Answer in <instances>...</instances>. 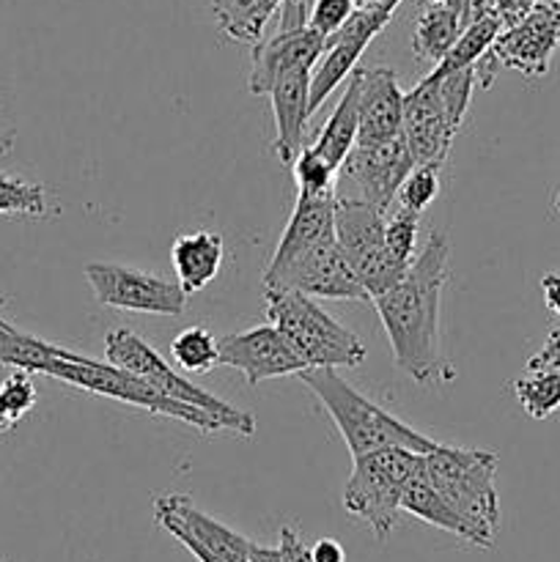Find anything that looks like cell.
Wrapping results in <instances>:
<instances>
[{
	"label": "cell",
	"mask_w": 560,
	"mask_h": 562,
	"mask_svg": "<svg viewBox=\"0 0 560 562\" xmlns=\"http://www.w3.org/2000/svg\"><path fill=\"white\" fill-rule=\"evenodd\" d=\"M478 3L492 9L494 14L503 20V27H505V25H514L516 20H522V16L527 14V11L536 9L538 3H547V0H478Z\"/></svg>",
	"instance_id": "35"
},
{
	"label": "cell",
	"mask_w": 560,
	"mask_h": 562,
	"mask_svg": "<svg viewBox=\"0 0 560 562\" xmlns=\"http://www.w3.org/2000/svg\"><path fill=\"white\" fill-rule=\"evenodd\" d=\"M355 0H313L307 5V25L324 38L333 36L335 31L346 25L351 14H355Z\"/></svg>",
	"instance_id": "34"
},
{
	"label": "cell",
	"mask_w": 560,
	"mask_h": 562,
	"mask_svg": "<svg viewBox=\"0 0 560 562\" xmlns=\"http://www.w3.org/2000/svg\"><path fill=\"white\" fill-rule=\"evenodd\" d=\"M448 258L450 241L437 231L404 278L371 300L388 333L395 366L417 384H439L456 376L439 349V305L448 283Z\"/></svg>",
	"instance_id": "1"
},
{
	"label": "cell",
	"mask_w": 560,
	"mask_h": 562,
	"mask_svg": "<svg viewBox=\"0 0 560 562\" xmlns=\"http://www.w3.org/2000/svg\"><path fill=\"white\" fill-rule=\"evenodd\" d=\"M464 20L456 9L448 3H432L415 22V33H412V53L426 64L437 66L439 60L448 55L459 38Z\"/></svg>",
	"instance_id": "25"
},
{
	"label": "cell",
	"mask_w": 560,
	"mask_h": 562,
	"mask_svg": "<svg viewBox=\"0 0 560 562\" xmlns=\"http://www.w3.org/2000/svg\"><path fill=\"white\" fill-rule=\"evenodd\" d=\"M324 53V36L307 25V0H283L280 27L272 38L253 44V66L247 88L253 97H267L280 71L307 66L313 69Z\"/></svg>",
	"instance_id": "10"
},
{
	"label": "cell",
	"mask_w": 560,
	"mask_h": 562,
	"mask_svg": "<svg viewBox=\"0 0 560 562\" xmlns=\"http://www.w3.org/2000/svg\"><path fill=\"white\" fill-rule=\"evenodd\" d=\"M552 3H558V5H560V0H552Z\"/></svg>",
	"instance_id": "45"
},
{
	"label": "cell",
	"mask_w": 560,
	"mask_h": 562,
	"mask_svg": "<svg viewBox=\"0 0 560 562\" xmlns=\"http://www.w3.org/2000/svg\"><path fill=\"white\" fill-rule=\"evenodd\" d=\"M104 357H108V362H113V366L141 376L143 382L152 384L154 390H159V393L168 395V398L184 401V404L198 406V409L220 415L231 426V434L253 437V431H256L253 415H247V412L225 404L217 395L206 393L203 387H195L192 382H187L184 376H179V373H176L173 368H170L168 362L141 338V335L132 333V329L119 327L113 329V333H108V338H104Z\"/></svg>",
	"instance_id": "8"
},
{
	"label": "cell",
	"mask_w": 560,
	"mask_h": 562,
	"mask_svg": "<svg viewBox=\"0 0 560 562\" xmlns=\"http://www.w3.org/2000/svg\"><path fill=\"white\" fill-rule=\"evenodd\" d=\"M357 130H360V77H357L355 66V71L346 77L344 97L338 99L335 110L329 113L327 124H324L322 135L313 143V148L338 170L346 154H349L351 146L357 143Z\"/></svg>",
	"instance_id": "22"
},
{
	"label": "cell",
	"mask_w": 560,
	"mask_h": 562,
	"mask_svg": "<svg viewBox=\"0 0 560 562\" xmlns=\"http://www.w3.org/2000/svg\"><path fill=\"white\" fill-rule=\"evenodd\" d=\"M291 173H294L296 190L311 192V195H327L335 192V176L338 170L316 151V148H302L296 159L291 162Z\"/></svg>",
	"instance_id": "31"
},
{
	"label": "cell",
	"mask_w": 560,
	"mask_h": 562,
	"mask_svg": "<svg viewBox=\"0 0 560 562\" xmlns=\"http://www.w3.org/2000/svg\"><path fill=\"white\" fill-rule=\"evenodd\" d=\"M173 272L187 294H198L217 278L225 258L223 236L214 231H192V234L176 236L170 247Z\"/></svg>",
	"instance_id": "21"
},
{
	"label": "cell",
	"mask_w": 560,
	"mask_h": 562,
	"mask_svg": "<svg viewBox=\"0 0 560 562\" xmlns=\"http://www.w3.org/2000/svg\"><path fill=\"white\" fill-rule=\"evenodd\" d=\"M344 488V508L371 527L373 538L384 541L401 514L406 486L423 470V456L406 448H384L357 456Z\"/></svg>",
	"instance_id": "6"
},
{
	"label": "cell",
	"mask_w": 560,
	"mask_h": 562,
	"mask_svg": "<svg viewBox=\"0 0 560 562\" xmlns=\"http://www.w3.org/2000/svg\"><path fill=\"white\" fill-rule=\"evenodd\" d=\"M267 318L305 368H357L366 346L351 329L335 322L313 296L296 291H264Z\"/></svg>",
	"instance_id": "5"
},
{
	"label": "cell",
	"mask_w": 560,
	"mask_h": 562,
	"mask_svg": "<svg viewBox=\"0 0 560 562\" xmlns=\"http://www.w3.org/2000/svg\"><path fill=\"white\" fill-rule=\"evenodd\" d=\"M154 519H157L163 530L187 532L192 541L201 543L214 558L225 562H250L247 552H250L253 541H247V538H242L231 527L220 525L217 519L198 510L192 499L184 497V494H165V497H159L154 503Z\"/></svg>",
	"instance_id": "17"
},
{
	"label": "cell",
	"mask_w": 560,
	"mask_h": 562,
	"mask_svg": "<svg viewBox=\"0 0 560 562\" xmlns=\"http://www.w3.org/2000/svg\"><path fill=\"white\" fill-rule=\"evenodd\" d=\"M401 0H379L373 5L355 9V14L346 20L340 31L324 38V53L316 60L311 75V113H316L324 104V99L355 71L357 60L362 58L368 44L384 31V25L393 20Z\"/></svg>",
	"instance_id": "12"
},
{
	"label": "cell",
	"mask_w": 560,
	"mask_h": 562,
	"mask_svg": "<svg viewBox=\"0 0 560 562\" xmlns=\"http://www.w3.org/2000/svg\"><path fill=\"white\" fill-rule=\"evenodd\" d=\"M264 291H296V294L313 296V300H371L368 291L360 285V280L355 278L349 263H346L335 234L318 241L313 250L296 258L280 274L264 280Z\"/></svg>",
	"instance_id": "14"
},
{
	"label": "cell",
	"mask_w": 560,
	"mask_h": 562,
	"mask_svg": "<svg viewBox=\"0 0 560 562\" xmlns=\"http://www.w3.org/2000/svg\"><path fill=\"white\" fill-rule=\"evenodd\" d=\"M47 192L42 184L0 176V214H22V217H44L47 214Z\"/></svg>",
	"instance_id": "29"
},
{
	"label": "cell",
	"mask_w": 560,
	"mask_h": 562,
	"mask_svg": "<svg viewBox=\"0 0 560 562\" xmlns=\"http://www.w3.org/2000/svg\"><path fill=\"white\" fill-rule=\"evenodd\" d=\"M384 214L388 212H379L377 206L360 201V198H335V239H338L346 263L371 300L382 291L393 289L410 269L401 267L390 256L388 239H384V228H388Z\"/></svg>",
	"instance_id": "7"
},
{
	"label": "cell",
	"mask_w": 560,
	"mask_h": 562,
	"mask_svg": "<svg viewBox=\"0 0 560 562\" xmlns=\"http://www.w3.org/2000/svg\"><path fill=\"white\" fill-rule=\"evenodd\" d=\"M516 401L533 420H544L560 409V371L544 368V371H530L527 376L514 382Z\"/></svg>",
	"instance_id": "27"
},
{
	"label": "cell",
	"mask_w": 560,
	"mask_h": 562,
	"mask_svg": "<svg viewBox=\"0 0 560 562\" xmlns=\"http://www.w3.org/2000/svg\"><path fill=\"white\" fill-rule=\"evenodd\" d=\"M217 349L220 366L236 368L247 379L250 387L267 382V379H280L305 371L300 357L291 351V346L285 344L283 335L272 324L245 329V333L223 335L217 340Z\"/></svg>",
	"instance_id": "16"
},
{
	"label": "cell",
	"mask_w": 560,
	"mask_h": 562,
	"mask_svg": "<svg viewBox=\"0 0 560 562\" xmlns=\"http://www.w3.org/2000/svg\"><path fill=\"white\" fill-rule=\"evenodd\" d=\"M555 212L560 214V192H558V198H555Z\"/></svg>",
	"instance_id": "43"
},
{
	"label": "cell",
	"mask_w": 560,
	"mask_h": 562,
	"mask_svg": "<svg viewBox=\"0 0 560 562\" xmlns=\"http://www.w3.org/2000/svg\"><path fill=\"white\" fill-rule=\"evenodd\" d=\"M311 558L313 562H346V552L333 538H322L311 547Z\"/></svg>",
	"instance_id": "37"
},
{
	"label": "cell",
	"mask_w": 560,
	"mask_h": 562,
	"mask_svg": "<svg viewBox=\"0 0 560 562\" xmlns=\"http://www.w3.org/2000/svg\"><path fill=\"white\" fill-rule=\"evenodd\" d=\"M16 426V417L11 415L9 404H5L3 393H0V431H11Z\"/></svg>",
	"instance_id": "40"
},
{
	"label": "cell",
	"mask_w": 560,
	"mask_h": 562,
	"mask_svg": "<svg viewBox=\"0 0 560 562\" xmlns=\"http://www.w3.org/2000/svg\"><path fill=\"white\" fill-rule=\"evenodd\" d=\"M176 366L187 373H209L220 366V349L214 335L206 327H187L170 344Z\"/></svg>",
	"instance_id": "28"
},
{
	"label": "cell",
	"mask_w": 560,
	"mask_h": 562,
	"mask_svg": "<svg viewBox=\"0 0 560 562\" xmlns=\"http://www.w3.org/2000/svg\"><path fill=\"white\" fill-rule=\"evenodd\" d=\"M278 549L283 554V562H313L311 547H305V541H302L294 527H280Z\"/></svg>",
	"instance_id": "36"
},
{
	"label": "cell",
	"mask_w": 560,
	"mask_h": 562,
	"mask_svg": "<svg viewBox=\"0 0 560 562\" xmlns=\"http://www.w3.org/2000/svg\"><path fill=\"white\" fill-rule=\"evenodd\" d=\"M360 77V130L357 143H388L404 135V91L399 88V77L388 66L362 69Z\"/></svg>",
	"instance_id": "18"
},
{
	"label": "cell",
	"mask_w": 560,
	"mask_h": 562,
	"mask_svg": "<svg viewBox=\"0 0 560 562\" xmlns=\"http://www.w3.org/2000/svg\"><path fill=\"white\" fill-rule=\"evenodd\" d=\"M456 130L445 115L439 82L426 75L410 93H404V140L415 165L443 168L453 146Z\"/></svg>",
	"instance_id": "15"
},
{
	"label": "cell",
	"mask_w": 560,
	"mask_h": 562,
	"mask_svg": "<svg viewBox=\"0 0 560 562\" xmlns=\"http://www.w3.org/2000/svg\"><path fill=\"white\" fill-rule=\"evenodd\" d=\"M14 329H16V327H11V324L5 322L3 316H0V340H3V338H9V335L14 333Z\"/></svg>",
	"instance_id": "41"
},
{
	"label": "cell",
	"mask_w": 560,
	"mask_h": 562,
	"mask_svg": "<svg viewBox=\"0 0 560 562\" xmlns=\"http://www.w3.org/2000/svg\"><path fill=\"white\" fill-rule=\"evenodd\" d=\"M560 47V5L547 0L527 11L514 25H505L492 47L475 64L481 88H492L500 69H514L525 77H544Z\"/></svg>",
	"instance_id": "9"
},
{
	"label": "cell",
	"mask_w": 560,
	"mask_h": 562,
	"mask_svg": "<svg viewBox=\"0 0 560 562\" xmlns=\"http://www.w3.org/2000/svg\"><path fill=\"white\" fill-rule=\"evenodd\" d=\"M373 3H379V0H355L357 9H362V5H373Z\"/></svg>",
	"instance_id": "42"
},
{
	"label": "cell",
	"mask_w": 560,
	"mask_h": 562,
	"mask_svg": "<svg viewBox=\"0 0 560 562\" xmlns=\"http://www.w3.org/2000/svg\"><path fill=\"white\" fill-rule=\"evenodd\" d=\"M415 168L404 135L388 143H355L340 162L335 187L349 184L360 201L371 203L379 212H388L393 198L399 195L401 181Z\"/></svg>",
	"instance_id": "13"
},
{
	"label": "cell",
	"mask_w": 560,
	"mask_h": 562,
	"mask_svg": "<svg viewBox=\"0 0 560 562\" xmlns=\"http://www.w3.org/2000/svg\"><path fill=\"white\" fill-rule=\"evenodd\" d=\"M500 31H503V20H500L492 9H486V5H481L475 0L470 22L461 27L459 38H456L453 47L448 49V55L434 66V75H448V71L475 66L478 60L486 55V49L492 47L494 38L500 36Z\"/></svg>",
	"instance_id": "24"
},
{
	"label": "cell",
	"mask_w": 560,
	"mask_h": 562,
	"mask_svg": "<svg viewBox=\"0 0 560 562\" xmlns=\"http://www.w3.org/2000/svg\"><path fill=\"white\" fill-rule=\"evenodd\" d=\"M0 362L16 368V371L44 373V376L60 379V382L71 384V387L88 390V393L104 395V398H113L119 404L146 409L148 415L173 417V420L187 423V426L198 428L203 434L231 431L228 423L220 415H214V412L168 398L159 390H154L152 384L143 382L141 376L113 366V362H102L93 360V357L77 355V351L60 349V346L33 338V335L20 333V329H14L9 338L0 340Z\"/></svg>",
	"instance_id": "2"
},
{
	"label": "cell",
	"mask_w": 560,
	"mask_h": 562,
	"mask_svg": "<svg viewBox=\"0 0 560 562\" xmlns=\"http://www.w3.org/2000/svg\"><path fill=\"white\" fill-rule=\"evenodd\" d=\"M541 291H544V302H547L549 311L560 318V274H555V272L544 274Z\"/></svg>",
	"instance_id": "38"
},
{
	"label": "cell",
	"mask_w": 560,
	"mask_h": 562,
	"mask_svg": "<svg viewBox=\"0 0 560 562\" xmlns=\"http://www.w3.org/2000/svg\"><path fill=\"white\" fill-rule=\"evenodd\" d=\"M439 195V168L437 165H415L399 187V209L412 214H423Z\"/></svg>",
	"instance_id": "32"
},
{
	"label": "cell",
	"mask_w": 560,
	"mask_h": 562,
	"mask_svg": "<svg viewBox=\"0 0 560 562\" xmlns=\"http://www.w3.org/2000/svg\"><path fill=\"white\" fill-rule=\"evenodd\" d=\"M296 376L305 382V387L316 395L318 404L333 417L346 448H349L351 459L377 453V450L384 448H406L412 453L426 456L439 445L428 439L426 434L401 423L390 412H384L371 398L357 393L351 384H346V379L335 368H305Z\"/></svg>",
	"instance_id": "3"
},
{
	"label": "cell",
	"mask_w": 560,
	"mask_h": 562,
	"mask_svg": "<svg viewBox=\"0 0 560 562\" xmlns=\"http://www.w3.org/2000/svg\"><path fill=\"white\" fill-rule=\"evenodd\" d=\"M428 3H448V0H428Z\"/></svg>",
	"instance_id": "44"
},
{
	"label": "cell",
	"mask_w": 560,
	"mask_h": 562,
	"mask_svg": "<svg viewBox=\"0 0 560 562\" xmlns=\"http://www.w3.org/2000/svg\"><path fill=\"white\" fill-rule=\"evenodd\" d=\"M417 220L421 214H412L406 209H399L393 217L388 220L384 228V239H388V250L401 267H410L415 261V241H417Z\"/></svg>",
	"instance_id": "33"
},
{
	"label": "cell",
	"mask_w": 560,
	"mask_h": 562,
	"mask_svg": "<svg viewBox=\"0 0 560 562\" xmlns=\"http://www.w3.org/2000/svg\"><path fill=\"white\" fill-rule=\"evenodd\" d=\"M335 198H338L335 192H327V195L300 192V195H296L294 212H291L283 236H280L278 247H275V256L272 261H269L267 272H264V280L280 274L285 267H291L296 258H302L307 250H313L318 241L327 239L329 234H335Z\"/></svg>",
	"instance_id": "20"
},
{
	"label": "cell",
	"mask_w": 560,
	"mask_h": 562,
	"mask_svg": "<svg viewBox=\"0 0 560 562\" xmlns=\"http://www.w3.org/2000/svg\"><path fill=\"white\" fill-rule=\"evenodd\" d=\"M311 75L313 69L307 66H296V69L280 71L275 77L272 88L267 97L272 99V113H275V154L283 165L296 159L302 151V137H305L307 119H311Z\"/></svg>",
	"instance_id": "19"
},
{
	"label": "cell",
	"mask_w": 560,
	"mask_h": 562,
	"mask_svg": "<svg viewBox=\"0 0 560 562\" xmlns=\"http://www.w3.org/2000/svg\"><path fill=\"white\" fill-rule=\"evenodd\" d=\"M497 456L489 450H467L437 445L423 456V475L445 497V503L470 521L481 538L483 549H492L500 527V499L494 477H497Z\"/></svg>",
	"instance_id": "4"
},
{
	"label": "cell",
	"mask_w": 560,
	"mask_h": 562,
	"mask_svg": "<svg viewBox=\"0 0 560 562\" xmlns=\"http://www.w3.org/2000/svg\"><path fill=\"white\" fill-rule=\"evenodd\" d=\"M283 0H212L214 20L220 31L242 44H258L264 27L280 11Z\"/></svg>",
	"instance_id": "26"
},
{
	"label": "cell",
	"mask_w": 560,
	"mask_h": 562,
	"mask_svg": "<svg viewBox=\"0 0 560 562\" xmlns=\"http://www.w3.org/2000/svg\"><path fill=\"white\" fill-rule=\"evenodd\" d=\"M401 510H406V514L415 516V519L426 521V525L437 527V530H445V532H450V536L461 538V541L472 543V547L483 549L481 538H478V532L472 530L470 521L461 519V516L456 514L448 503H445L443 494H439L437 488L426 481L423 470L417 472L415 481L406 486L404 499H401Z\"/></svg>",
	"instance_id": "23"
},
{
	"label": "cell",
	"mask_w": 560,
	"mask_h": 562,
	"mask_svg": "<svg viewBox=\"0 0 560 562\" xmlns=\"http://www.w3.org/2000/svg\"><path fill=\"white\" fill-rule=\"evenodd\" d=\"M434 77H437V82H439V97H443L445 115H448L450 126L459 132L461 121H464V115H467V108H470L472 91H475V86H478L475 66H467V69L448 71V75H434Z\"/></svg>",
	"instance_id": "30"
},
{
	"label": "cell",
	"mask_w": 560,
	"mask_h": 562,
	"mask_svg": "<svg viewBox=\"0 0 560 562\" xmlns=\"http://www.w3.org/2000/svg\"><path fill=\"white\" fill-rule=\"evenodd\" d=\"M247 560L250 562H283V554H280L278 547H258V543H250V552H247Z\"/></svg>",
	"instance_id": "39"
},
{
	"label": "cell",
	"mask_w": 560,
	"mask_h": 562,
	"mask_svg": "<svg viewBox=\"0 0 560 562\" xmlns=\"http://www.w3.org/2000/svg\"><path fill=\"white\" fill-rule=\"evenodd\" d=\"M86 280L104 307L152 316H181L187 311V291L179 280L159 278L121 263L93 261L86 267Z\"/></svg>",
	"instance_id": "11"
}]
</instances>
